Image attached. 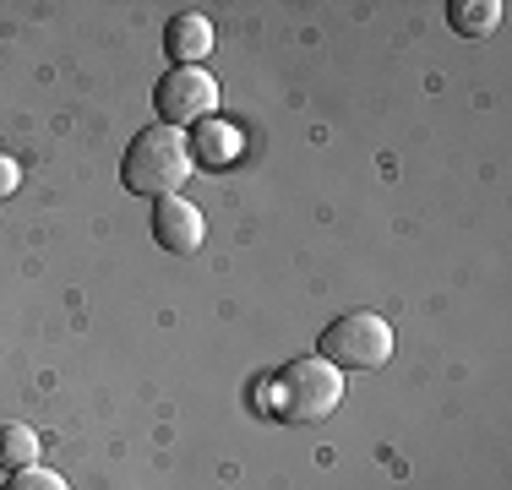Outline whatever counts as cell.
<instances>
[{"instance_id": "6da1fadb", "label": "cell", "mask_w": 512, "mask_h": 490, "mask_svg": "<svg viewBox=\"0 0 512 490\" xmlns=\"http://www.w3.org/2000/svg\"><path fill=\"white\" fill-rule=\"evenodd\" d=\"M186 175H191V142L175 126L137 131L126 147V164H120V180L131 186V196H180Z\"/></svg>"}, {"instance_id": "7a4b0ae2", "label": "cell", "mask_w": 512, "mask_h": 490, "mask_svg": "<svg viewBox=\"0 0 512 490\" xmlns=\"http://www.w3.org/2000/svg\"><path fill=\"white\" fill-rule=\"evenodd\" d=\"M344 403V371H333L327 360H295L273 387H267V409L289 425H311Z\"/></svg>"}, {"instance_id": "8fae6325", "label": "cell", "mask_w": 512, "mask_h": 490, "mask_svg": "<svg viewBox=\"0 0 512 490\" xmlns=\"http://www.w3.org/2000/svg\"><path fill=\"white\" fill-rule=\"evenodd\" d=\"M11 191H17V164L0 153V196H11Z\"/></svg>"}, {"instance_id": "9c48e42d", "label": "cell", "mask_w": 512, "mask_h": 490, "mask_svg": "<svg viewBox=\"0 0 512 490\" xmlns=\"http://www.w3.org/2000/svg\"><path fill=\"white\" fill-rule=\"evenodd\" d=\"M39 436L28 431V425H0V469H33V463H39Z\"/></svg>"}, {"instance_id": "5b68a950", "label": "cell", "mask_w": 512, "mask_h": 490, "mask_svg": "<svg viewBox=\"0 0 512 490\" xmlns=\"http://www.w3.org/2000/svg\"><path fill=\"white\" fill-rule=\"evenodd\" d=\"M202 235H207V224H202V207L197 202H186V196H158V207H153V240L164 245V251L191 256L202 245Z\"/></svg>"}, {"instance_id": "ba28073f", "label": "cell", "mask_w": 512, "mask_h": 490, "mask_svg": "<svg viewBox=\"0 0 512 490\" xmlns=\"http://www.w3.org/2000/svg\"><path fill=\"white\" fill-rule=\"evenodd\" d=\"M502 0H447V22H453V33L463 39H485V33L502 22Z\"/></svg>"}, {"instance_id": "277c9868", "label": "cell", "mask_w": 512, "mask_h": 490, "mask_svg": "<svg viewBox=\"0 0 512 490\" xmlns=\"http://www.w3.org/2000/svg\"><path fill=\"white\" fill-rule=\"evenodd\" d=\"M153 104L164 115V126H202L207 115L218 109V82L207 77L202 66H169L153 88Z\"/></svg>"}, {"instance_id": "8992f818", "label": "cell", "mask_w": 512, "mask_h": 490, "mask_svg": "<svg viewBox=\"0 0 512 490\" xmlns=\"http://www.w3.org/2000/svg\"><path fill=\"white\" fill-rule=\"evenodd\" d=\"M186 142H191V164H207V169H224V164H235V158H240V131L224 126L218 115H207Z\"/></svg>"}, {"instance_id": "52a82bcc", "label": "cell", "mask_w": 512, "mask_h": 490, "mask_svg": "<svg viewBox=\"0 0 512 490\" xmlns=\"http://www.w3.org/2000/svg\"><path fill=\"white\" fill-rule=\"evenodd\" d=\"M164 49L180 60V66H197V60L213 55V22H207L202 11L175 17V22H169V33H164Z\"/></svg>"}, {"instance_id": "3957f363", "label": "cell", "mask_w": 512, "mask_h": 490, "mask_svg": "<svg viewBox=\"0 0 512 490\" xmlns=\"http://www.w3.org/2000/svg\"><path fill=\"white\" fill-rule=\"evenodd\" d=\"M322 360L333 371H382L393 360V322L376 311H349L322 333Z\"/></svg>"}, {"instance_id": "30bf717a", "label": "cell", "mask_w": 512, "mask_h": 490, "mask_svg": "<svg viewBox=\"0 0 512 490\" xmlns=\"http://www.w3.org/2000/svg\"><path fill=\"white\" fill-rule=\"evenodd\" d=\"M6 490H71V485L60 480V474H50V469H39V463H33V469H17V474H11Z\"/></svg>"}]
</instances>
